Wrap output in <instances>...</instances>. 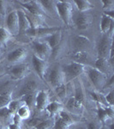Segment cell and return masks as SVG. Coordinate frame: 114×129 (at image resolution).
<instances>
[{
	"instance_id": "1",
	"label": "cell",
	"mask_w": 114,
	"mask_h": 129,
	"mask_svg": "<svg viewBox=\"0 0 114 129\" xmlns=\"http://www.w3.org/2000/svg\"><path fill=\"white\" fill-rule=\"evenodd\" d=\"M56 12L66 26H70L73 18V7L69 1H56Z\"/></svg>"
},
{
	"instance_id": "2",
	"label": "cell",
	"mask_w": 114,
	"mask_h": 129,
	"mask_svg": "<svg viewBox=\"0 0 114 129\" xmlns=\"http://www.w3.org/2000/svg\"><path fill=\"white\" fill-rule=\"evenodd\" d=\"M62 71L65 77V83H67L81 76L86 71V66L72 61L64 66L62 68Z\"/></svg>"
},
{
	"instance_id": "3",
	"label": "cell",
	"mask_w": 114,
	"mask_h": 129,
	"mask_svg": "<svg viewBox=\"0 0 114 129\" xmlns=\"http://www.w3.org/2000/svg\"><path fill=\"white\" fill-rule=\"evenodd\" d=\"M85 72L88 73V78H89L92 84L94 85L97 90L103 89L107 81L106 76L105 74H103L102 72L95 69L94 67H91V66H88Z\"/></svg>"
},
{
	"instance_id": "4",
	"label": "cell",
	"mask_w": 114,
	"mask_h": 129,
	"mask_svg": "<svg viewBox=\"0 0 114 129\" xmlns=\"http://www.w3.org/2000/svg\"><path fill=\"white\" fill-rule=\"evenodd\" d=\"M108 34L103 35L99 39L98 46H97V53L98 58H104L108 59L109 52L112 47V40Z\"/></svg>"
},
{
	"instance_id": "5",
	"label": "cell",
	"mask_w": 114,
	"mask_h": 129,
	"mask_svg": "<svg viewBox=\"0 0 114 129\" xmlns=\"http://www.w3.org/2000/svg\"><path fill=\"white\" fill-rule=\"evenodd\" d=\"M60 30H61V28L59 27H51V28L43 27V28H29L28 31L25 32V34L31 38H45V37Z\"/></svg>"
},
{
	"instance_id": "6",
	"label": "cell",
	"mask_w": 114,
	"mask_h": 129,
	"mask_svg": "<svg viewBox=\"0 0 114 129\" xmlns=\"http://www.w3.org/2000/svg\"><path fill=\"white\" fill-rule=\"evenodd\" d=\"M32 47L36 56H38L40 59L46 61L48 58L51 54V49L45 41H34L32 43Z\"/></svg>"
},
{
	"instance_id": "7",
	"label": "cell",
	"mask_w": 114,
	"mask_h": 129,
	"mask_svg": "<svg viewBox=\"0 0 114 129\" xmlns=\"http://www.w3.org/2000/svg\"><path fill=\"white\" fill-rule=\"evenodd\" d=\"M75 121L73 118L65 110H62L60 113L56 116L54 120L53 129H69L70 126L74 125Z\"/></svg>"
},
{
	"instance_id": "8",
	"label": "cell",
	"mask_w": 114,
	"mask_h": 129,
	"mask_svg": "<svg viewBox=\"0 0 114 129\" xmlns=\"http://www.w3.org/2000/svg\"><path fill=\"white\" fill-rule=\"evenodd\" d=\"M48 83L53 89H57L60 85L65 84L63 71L59 66H54L48 74Z\"/></svg>"
},
{
	"instance_id": "9",
	"label": "cell",
	"mask_w": 114,
	"mask_h": 129,
	"mask_svg": "<svg viewBox=\"0 0 114 129\" xmlns=\"http://www.w3.org/2000/svg\"><path fill=\"white\" fill-rule=\"evenodd\" d=\"M50 103V95L48 91L46 90H40L37 91L35 94V102L34 106L35 109L39 112H41L45 109L46 106Z\"/></svg>"
},
{
	"instance_id": "10",
	"label": "cell",
	"mask_w": 114,
	"mask_h": 129,
	"mask_svg": "<svg viewBox=\"0 0 114 129\" xmlns=\"http://www.w3.org/2000/svg\"><path fill=\"white\" fill-rule=\"evenodd\" d=\"M74 24L79 30H85L91 23V16L87 12H78L74 16Z\"/></svg>"
},
{
	"instance_id": "11",
	"label": "cell",
	"mask_w": 114,
	"mask_h": 129,
	"mask_svg": "<svg viewBox=\"0 0 114 129\" xmlns=\"http://www.w3.org/2000/svg\"><path fill=\"white\" fill-rule=\"evenodd\" d=\"M32 63H33V66H34V69L36 72L39 78H41L42 80H44L45 73H46V71H47V67H48L47 62L45 60L40 59L38 56H36L35 54H33Z\"/></svg>"
},
{
	"instance_id": "12",
	"label": "cell",
	"mask_w": 114,
	"mask_h": 129,
	"mask_svg": "<svg viewBox=\"0 0 114 129\" xmlns=\"http://www.w3.org/2000/svg\"><path fill=\"white\" fill-rule=\"evenodd\" d=\"M6 27L7 29L12 35L19 33V22H18V16L16 10H11L9 12L6 17Z\"/></svg>"
},
{
	"instance_id": "13",
	"label": "cell",
	"mask_w": 114,
	"mask_h": 129,
	"mask_svg": "<svg viewBox=\"0 0 114 129\" xmlns=\"http://www.w3.org/2000/svg\"><path fill=\"white\" fill-rule=\"evenodd\" d=\"M27 55H28V51L24 47H18L11 51L7 55V60L10 63L14 64H21V62L26 59Z\"/></svg>"
},
{
	"instance_id": "14",
	"label": "cell",
	"mask_w": 114,
	"mask_h": 129,
	"mask_svg": "<svg viewBox=\"0 0 114 129\" xmlns=\"http://www.w3.org/2000/svg\"><path fill=\"white\" fill-rule=\"evenodd\" d=\"M29 72V67L27 64H17L10 69V75L14 79H22Z\"/></svg>"
},
{
	"instance_id": "15",
	"label": "cell",
	"mask_w": 114,
	"mask_h": 129,
	"mask_svg": "<svg viewBox=\"0 0 114 129\" xmlns=\"http://www.w3.org/2000/svg\"><path fill=\"white\" fill-rule=\"evenodd\" d=\"M18 4H20L25 9V10H27L33 15L41 16H44L45 15L44 10L38 4V1H18Z\"/></svg>"
},
{
	"instance_id": "16",
	"label": "cell",
	"mask_w": 114,
	"mask_h": 129,
	"mask_svg": "<svg viewBox=\"0 0 114 129\" xmlns=\"http://www.w3.org/2000/svg\"><path fill=\"white\" fill-rule=\"evenodd\" d=\"M24 12H25V15H26L27 19L28 21L30 28H38L46 27L45 22L44 20V16L33 15V14L29 13V12H28L25 10H24Z\"/></svg>"
},
{
	"instance_id": "17",
	"label": "cell",
	"mask_w": 114,
	"mask_h": 129,
	"mask_svg": "<svg viewBox=\"0 0 114 129\" xmlns=\"http://www.w3.org/2000/svg\"><path fill=\"white\" fill-rule=\"evenodd\" d=\"M39 84L35 80H28V82H26L25 84H22V86L21 87L19 91L17 92V95L19 96V98H21L23 95L34 94V93H36Z\"/></svg>"
},
{
	"instance_id": "18",
	"label": "cell",
	"mask_w": 114,
	"mask_h": 129,
	"mask_svg": "<svg viewBox=\"0 0 114 129\" xmlns=\"http://www.w3.org/2000/svg\"><path fill=\"white\" fill-rule=\"evenodd\" d=\"M45 110H46V112H47V114H48L50 118L54 119L62 110H64V106L62 103H60L57 101L50 102L49 104L46 106V108H45Z\"/></svg>"
},
{
	"instance_id": "19",
	"label": "cell",
	"mask_w": 114,
	"mask_h": 129,
	"mask_svg": "<svg viewBox=\"0 0 114 129\" xmlns=\"http://www.w3.org/2000/svg\"><path fill=\"white\" fill-rule=\"evenodd\" d=\"M72 44L75 47V48L77 49V51H79L83 47H89L91 44V41L89 39L87 36L82 35H76L73 39H72Z\"/></svg>"
},
{
	"instance_id": "20",
	"label": "cell",
	"mask_w": 114,
	"mask_h": 129,
	"mask_svg": "<svg viewBox=\"0 0 114 129\" xmlns=\"http://www.w3.org/2000/svg\"><path fill=\"white\" fill-rule=\"evenodd\" d=\"M44 40H45L44 41H45V42L49 45V47H51V51H52L53 49H55L56 47H59V45L60 44V42H61V40H62L61 30L58 31V32L54 33V34L45 37V38H44Z\"/></svg>"
},
{
	"instance_id": "21",
	"label": "cell",
	"mask_w": 114,
	"mask_h": 129,
	"mask_svg": "<svg viewBox=\"0 0 114 129\" xmlns=\"http://www.w3.org/2000/svg\"><path fill=\"white\" fill-rule=\"evenodd\" d=\"M18 16V22H19V32L25 33L26 31H28L30 28L29 23H28V21L27 19L26 15H25V12L23 9H19L16 10Z\"/></svg>"
},
{
	"instance_id": "22",
	"label": "cell",
	"mask_w": 114,
	"mask_h": 129,
	"mask_svg": "<svg viewBox=\"0 0 114 129\" xmlns=\"http://www.w3.org/2000/svg\"><path fill=\"white\" fill-rule=\"evenodd\" d=\"M94 66L95 69L102 72L105 76L110 73V69L111 68V66L109 64L108 59H104V58H97L96 61L94 63Z\"/></svg>"
},
{
	"instance_id": "23",
	"label": "cell",
	"mask_w": 114,
	"mask_h": 129,
	"mask_svg": "<svg viewBox=\"0 0 114 129\" xmlns=\"http://www.w3.org/2000/svg\"><path fill=\"white\" fill-rule=\"evenodd\" d=\"M15 114H13L10 111L8 107H4L0 109V123L3 126H9L12 123L13 117Z\"/></svg>"
},
{
	"instance_id": "24",
	"label": "cell",
	"mask_w": 114,
	"mask_h": 129,
	"mask_svg": "<svg viewBox=\"0 0 114 129\" xmlns=\"http://www.w3.org/2000/svg\"><path fill=\"white\" fill-rule=\"evenodd\" d=\"M113 24H114V20L111 19V17H109L108 16L105 15V14H102L100 24H99V28H100L103 35L108 34L110 28H111V27L112 26Z\"/></svg>"
},
{
	"instance_id": "25",
	"label": "cell",
	"mask_w": 114,
	"mask_h": 129,
	"mask_svg": "<svg viewBox=\"0 0 114 129\" xmlns=\"http://www.w3.org/2000/svg\"><path fill=\"white\" fill-rule=\"evenodd\" d=\"M72 59H74L75 62L77 63L85 64V63H88L89 62V56L88 53L83 51V50H79V51L75 52L72 55Z\"/></svg>"
},
{
	"instance_id": "26",
	"label": "cell",
	"mask_w": 114,
	"mask_h": 129,
	"mask_svg": "<svg viewBox=\"0 0 114 129\" xmlns=\"http://www.w3.org/2000/svg\"><path fill=\"white\" fill-rule=\"evenodd\" d=\"M74 98H75V101H76V107L78 108V109H82V107H83V105H84L85 95H84V91H83V89H82V86H76Z\"/></svg>"
},
{
	"instance_id": "27",
	"label": "cell",
	"mask_w": 114,
	"mask_h": 129,
	"mask_svg": "<svg viewBox=\"0 0 114 129\" xmlns=\"http://www.w3.org/2000/svg\"><path fill=\"white\" fill-rule=\"evenodd\" d=\"M73 3L79 12H86L94 8V5L88 0H75Z\"/></svg>"
},
{
	"instance_id": "28",
	"label": "cell",
	"mask_w": 114,
	"mask_h": 129,
	"mask_svg": "<svg viewBox=\"0 0 114 129\" xmlns=\"http://www.w3.org/2000/svg\"><path fill=\"white\" fill-rule=\"evenodd\" d=\"M55 3L56 1H49V0H40L38 1V4L40 5V7L42 8V10H44V12H47V13L52 14L53 12H56V8H55Z\"/></svg>"
},
{
	"instance_id": "29",
	"label": "cell",
	"mask_w": 114,
	"mask_h": 129,
	"mask_svg": "<svg viewBox=\"0 0 114 129\" xmlns=\"http://www.w3.org/2000/svg\"><path fill=\"white\" fill-rule=\"evenodd\" d=\"M16 114H17L22 120H28V119H29L31 116V109L28 105H26L24 103V104H22L19 109H17Z\"/></svg>"
},
{
	"instance_id": "30",
	"label": "cell",
	"mask_w": 114,
	"mask_h": 129,
	"mask_svg": "<svg viewBox=\"0 0 114 129\" xmlns=\"http://www.w3.org/2000/svg\"><path fill=\"white\" fill-rule=\"evenodd\" d=\"M97 114H98V118L99 120V121L101 123H103V125H105L108 121L109 120H111V118L108 116L106 111L105 109V107L102 105L98 104V109H97Z\"/></svg>"
},
{
	"instance_id": "31",
	"label": "cell",
	"mask_w": 114,
	"mask_h": 129,
	"mask_svg": "<svg viewBox=\"0 0 114 129\" xmlns=\"http://www.w3.org/2000/svg\"><path fill=\"white\" fill-rule=\"evenodd\" d=\"M12 38V34L7 28L4 27H0V43L6 45L8 41H10Z\"/></svg>"
},
{
	"instance_id": "32",
	"label": "cell",
	"mask_w": 114,
	"mask_h": 129,
	"mask_svg": "<svg viewBox=\"0 0 114 129\" xmlns=\"http://www.w3.org/2000/svg\"><path fill=\"white\" fill-rule=\"evenodd\" d=\"M22 104H24V102L22 101V100H21L20 98L19 99H15V100L12 99L11 101L10 102V103L8 104L7 107L12 114H16L17 109H19Z\"/></svg>"
},
{
	"instance_id": "33",
	"label": "cell",
	"mask_w": 114,
	"mask_h": 129,
	"mask_svg": "<svg viewBox=\"0 0 114 129\" xmlns=\"http://www.w3.org/2000/svg\"><path fill=\"white\" fill-rule=\"evenodd\" d=\"M12 100V92L6 91L0 94V109L4 107H7L10 102Z\"/></svg>"
},
{
	"instance_id": "34",
	"label": "cell",
	"mask_w": 114,
	"mask_h": 129,
	"mask_svg": "<svg viewBox=\"0 0 114 129\" xmlns=\"http://www.w3.org/2000/svg\"><path fill=\"white\" fill-rule=\"evenodd\" d=\"M54 126V120L50 118L48 120H42L35 126V129H52Z\"/></svg>"
},
{
	"instance_id": "35",
	"label": "cell",
	"mask_w": 114,
	"mask_h": 129,
	"mask_svg": "<svg viewBox=\"0 0 114 129\" xmlns=\"http://www.w3.org/2000/svg\"><path fill=\"white\" fill-rule=\"evenodd\" d=\"M35 94L36 93H34V94H29V95H23V96L21 97V100H22V101L24 102V103L26 105H28V107L32 108V106L34 104V102H35Z\"/></svg>"
},
{
	"instance_id": "36",
	"label": "cell",
	"mask_w": 114,
	"mask_h": 129,
	"mask_svg": "<svg viewBox=\"0 0 114 129\" xmlns=\"http://www.w3.org/2000/svg\"><path fill=\"white\" fill-rule=\"evenodd\" d=\"M54 90L60 98L63 99L66 96V93H67V86H66L65 84H64L60 85L59 87H58L57 89H55Z\"/></svg>"
},
{
	"instance_id": "37",
	"label": "cell",
	"mask_w": 114,
	"mask_h": 129,
	"mask_svg": "<svg viewBox=\"0 0 114 129\" xmlns=\"http://www.w3.org/2000/svg\"><path fill=\"white\" fill-rule=\"evenodd\" d=\"M101 3L103 4V9H104L105 11L113 10V5H114L113 0H102Z\"/></svg>"
},
{
	"instance_id": "38",
	"label": "cell",
	"mask_w": 114,
	"mask_h": 129,
	"mask_svg": "<svg viewBox=\"0 0 114 129\" xmlns=\"http://www.w3.org/2000/svg\"><path fill=\"white\" fill-rule=\"evenodd\" d=\"M113 90H110L106 95H105V102H106L107 105L108 106H113L114 103H113Z\"/></svg>"
},
{
	"instance_id": "39",
	"label": "cell",
	"mask_w": 114,
	"mask_h": 129,
	"mask_svg": "<svg viewBox=\"0 0 114 129\" xmlns=\"http://www.w3.org/2000/svg\"><path fill=\"white\" fill-rule=\"evenodd\" d=\"M66 107L69 110H71L73 111V109H78V108L76 107V101H75V98L74 96L70 97V98L68 100L67 102V104H66Z\"/></svg>"
},
{
	"instance_id": "40",
	"label": "cell",
	"mask_w": 114,
	"mask_h": 129,
	"mask_svg": "<svg viewBox=\"0 0 114 129\" xmlns=\"http://www.w3.org/2000/svg\"><path fill=\"white\" fill-rule=\"evenodd\" d=\"M6 12H7V2L0 0V14L5 16Z\"/></svg>"
},
{
	"instance_id": "41",
	"label": "cell",
	"mask_w": 114,
	"mask_h": 129,
	"mask_svg": "<svg viewBox=\"0 0 114 129\" xmlns=\"http://www.w3.org/2000/svg\"><path fill=\"white\" fill-rule=\"evenodd\" d=\"M41 121H42V120L40 119H39V118H33L32 120H30L28 122V125L30 126V127H35V126H36L39 123H40Z\"/></svg>"
},
{
	"instance_id": "42",
	"label": "cell",
	"mask_w": 114,
	"mask_h": 129,
	"mask_svg": "<svg viewBox=\"0 0 114 129\" xmlns=\"http://www.w3.org/2000/svg\"><path fill=\"white\" fill-rule=\"evenodd\" d=\"M100 124L97 121H91L88 124V128L87 129H99L100 128Z\"/></svg>"
},
{
	"instance_id": "43",
	"label": "cell",
	"mask_w": 114,
	"mask_h": 129,
	"mask_svg": "<svg viewBox=\"0 0 114 129\" xmlns=\"http://www.w3.org/2000/svg\"><path fill=\"white\" fill-rule=\"evenodd\" d=\"M6 73V66L3 63H0V77Z\"/></svg>"
},
{
	"instance_id": "44",
	"label": "cell",
	"mask_w": 114,
	"mask_h": 129,
	"mask_svg": "<svg viewBox=\"0 0 114 129\" xmlns=\"http://www.w3.org/2000/svg\"><path fill=\"white\" fill-rule=\"evenodd\" d=\"M7 129H21V126H19V125H16L15 123H11L8 126Z\"/></svg>"
},
{
	"instance_id": "45",
	"label": "cell",
	"mask_w": 114,
	"mask_h": 129,
	"mask_svg": "<svg viewBox=\"0 0 114 129\" xmlns=\"http://www.w3.org/2000/svg\"><path fill=\"white\" fill-rule=\"evenodd\" d=\"M99 129H108V128H107V126H105V125H102V126H100V128H99Z\"/></svg>"
},
{
	"instance_id": "46",
	"label": "cell",
	"mask_w": 114,
	"mask_h": 129,
	"mask_svg": "<svg viewBox=\"0 0 114 129\" xmlns=\"http://www.w3.org/2000/svg\"><path fill=\"white\" fill-rule=\"evenodd\" d=\"M3 127H4V126L1 123H0V129H3Z\"/></svg>"
},
{
	"instance_id": "47",
	"label": "cell",
	"mask_w": 114,
	"mask_h": 129,
	"mask_svg": "<svg viewBox=\"0 0 114 129\" xmlns=\"http://www.w3.org/2000/svg\"><path fill=\"white\" fill-rule=\"evenodd\" d=\"M69 129H76V128H75V127H74V126H70V127Z\"/></svg>"
},
{
	"instance_id": "48",
	"label": "cell",
	"mask_w": 114,
	"mask_h": 129,
	"mask_svg": "<svg viewBox=\"0 0 114 129\" xmlns=\"http://www.w3.org/2000/svg\"><path fill=\"white\" fill-rule=\"evenodd\" d=\"M0 55H1V49H0Z\"/></svg>"
}]
</instances>
